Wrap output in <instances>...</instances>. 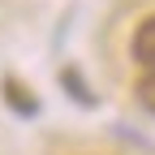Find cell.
<instances>
[{
    "mask_svg": "<svg viewBox=\"0 0 155 155\" xmlns=\"http://www.w3.org/2000/svg\"><path fill=\"white\" fill-rule=\"evenodd\" d=\"M134 61L155 73V17H147V22L134 30Z\"/></svg>",
    "mask_w": 155,
    "mask_h": 155,
    "instance_id": "obj_1",
    "label": "cell"
},
{
    "mask_svg": "<svg viewBox=\"0 0 155 155\" xmlns=\"http://www.w3.org/2000/svg\"><path fill=\"white\" fill-rule=\"evenodd\" d=\"M5 99H9L13 112H22V116H35V112H39V99L17 82V78H5Z\"/></svg>",
    "mask_w": 155,
    "mask_h": 155,
    "instance_id": "obj_2",
    "label": "cell"
},
{
    "mask_svg": "<svg viewBox=\"0 0 155 155\" xmlns=\"http://www.w3.org/2000/svg\"><path fill=\"white\" fill-rule=\"evenodd\" d=\"M138 104H142V108L155 116V73H147L142 82H138Z\"/></svg>",
    "mask_w": 155,
    "mask_h": 155,
    "instance_id": "obj_3",
    "label": "cell"
},
{
    "mask_svg": "<svg viewBox=\"0 0 155 155\" xmlns=\"http://www.w3.org/2000/svg\"><path fill=\"white\" fill-rule=\"evenodd\" d=\"M65 86H73V99L91 104V95H86V86H82V82H78V73H73V69H65Z\"/></svg>",
    "mask_w": 155,
    "mask_h": 155,
    "instance_id": "obj_4",
    "label": "cell"
}]
</instances>
